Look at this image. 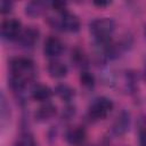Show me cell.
<instances>
[{
  "mask_svg": "<svg viewBox=\"0 0 146 146\" xmlns=\"http://www.w3.org/2000/svg\"><path fill=\"white\" fill-rule=\"evenodd\" d=\"M144 78H145V80H146V66H145V72H144Z\"/></svg>",
  "mask_w": 146,
  "mask_h": 146,
  "instance_id": "obj_21",
  "label": "cell"
},
{
  "mask_svg": "<svg viewBox=\"0 0 146 146\" xmlns=\"http://www.w3.org/2000/svg\"><path fill=\"white\" fill-rule=\"evenodd\" d=\"M57 113V107L50 102L43 103L34 113V117L39 122H46L50 119H52Z\"/></svg>",
  "mask_w": 146,
  "mask_h": 146,
  "instance_id": "obj_9",
  "label": "cell"
},
{
  "mask_svg": "<svg viewBox=\"0 0 146 146\" xmlns=\"http://www.w3.org/2000/svg\"><path fill=\"white\" fill-rule=\"evenodd\" d=\"M89 30L96 42L104 47L111 42L112 34L115 31V22L108 17L95 18L90 22Z\"/></svg>",
  "mask_w": 146,
  "mask_h": 146,
  "instance_id": "obj_2",
  "label": "cell"
},
{
  "mask_svg": "<svg viewBox=\"0 0 146 146\" xmlns=\"http://www.w3.org/2000/svg\"><path fill=\"white\" fill-rule=\"evenodd\" d=\"M72 62H74L76 65H81L84 64L87 60H86V55L83 54V51H81L80 49H75L73 52H72Z\"/></svg>",
  "mask_w": 146,
  "mask_h": 146,
  "instance_id": "obj_17",
  "label": "cell"
},
{
  "mask_svg": "<svg viewBox=\"0 0 146 146\" xmlns=\"http://www.w3.org/2000/svg\"><path fill=\"white\" fill-rule=\"evenodd\" d=\"M138 145L146 146V128H141L138 133Z\"/></svg>",
  "mask_w": 146,
  "mask_h": 146,
  "instance_id": "obj_19",
  "label": "cell"
},
{
  "mask_svg": "<svg viewBox=\"0 0 146 146\" xmlns=\"http://www.w3.org/2000/svg\"><path fill=\"white\" fill-rule=\"evenodd\" d=\"M14 146H36V143L31 133L24 132L16 139Z\"/></svg>",
  "mask_w": 146,
  "mask_h": 146,
  "instance_id": "obj_15",
  "label": "cell"
},
{
  "mask_svg": "<svg viewBox=\"0 0 146 146\" xmlns=\"http://www.w3.org/2000/svg\"><path fill=\"white\" fill-rule=\"evenodd\" d=\"M48 22L54 29L71 33L78 32L81 26L80 18L75 14L68 11L67 9L62 13H57L56 17H49Z\"/></svg>",
  "mask_w": 146,
  "mask_h": 146,
  "instance_id": "obj_3",
  "label": "cell"
},
{
  "mask_svg": "<svg viewBox=\"0 0 146 146\" xmlns=\"http://www.w3.org/2000/svg\"><path fill=\"white\" fill-rule=\"evenodd\" d=\"M47 71L49 73V75L54 79H60V78H64L66 74H67V66L62 63L60 60H57V59H52L49 62L48 64V67H47Z\"/></svg>",
  "mask_w": 146,
  "mask_h": 146,
  "instance_id": "obj_11",
  "label": "cell"
},
{
  "mask_svg": "<svg viewBox=\"0 0 146 146\" xmlns=\"http://www.w3.org/2000/svg\"><path fill=\"white\" fill-rule=\"evenodd\" d=\"M80 82L86 88H92L95 86V76L88 71H82L80 74Z\"/></svg>",
  "mask_w": 146,
  "mask_h": 146,
  "instance_id": "obj_16",
  "label": "cell"
},
{
  "mask_svg": "<svg viewBox=\"0 0 146 146\" xmlns=\"http://www.w3.org/2000/svg\"><path fill=\"white\" fill-rule=\"evenodd\" d=\"M49 5L50 3L44 2V1H30L25 6V14L31 17L40 16L42 13L46 11V9Z\"/></svg>",
  "mask_w": 146,
  "mask_h": 146,
  "instance_id": "obj_12",
  "label": "cell"
},
{
  "mask_svg": "<svg viewBox=\"0 0 146 146\" xmlns=\"http://www.w3.org/2000/svg\"><path fill=\"white\" fill-rule=\"evenodd\" d=\"M129 129V114L122 113L120 116H117L114 125H113V131L116 135H122Z\"/></svg>",
  "mask_w": 146,
  "mask_h": 146,
  "instance_id": "obj_14",
  "label": "cell"
},
{
  "mask_svg": "<svg viewBox=\"0 0 146 146\" xmlns=\"http://www.w3.org/2000/svg\"><path fill=\"white\" fill-rule=\"evenodd\" d=\"M52 90L46 86V84H42V83H38L35 84L33 88H32V91H31V95H32V98L36 102H41V103H47L49 102V99L51 98L52 96Z\"/></svg>",
  "mask_w": 146,
  "mask_h": 146,
  "instance_id": "obj_10",
  "label": "cell"
},
{
  "mask_svg": "<svg viewBox=\"0 0 146 146\" xmlns=\"http://www.w3.org/2000/svg\"><path fill=\"white\" fill-rule=\"evenodd\" d=\"M55 94L63 100L65 102H70L72 100V98L74 97L75 92H74V89L71 88L68 84H65V83H60L58 84L56 88H55Z\"/></svg>",
  "mask_w": 146,
  "mask_h": 146,
  "instance_id": "obj_13",
  "label": "cell"
},
{
  "mask_svg": "<svg viewBox=\"0 0 146 146\" xmlns=\"http://www.w3.org/2000/svg\"><path fill=\"white\" fill-rule=\"evenodd\" d=\"M38 39H39L38 29H35L33 26H29L25 30H23V32H22V34H21V36L18 38L17 41L24 48H32L36 43Z\"/></svg>",
  "mask_w": 146,
  "mask_h": 146,
  "instance_id": "obj_8",
  "label": "cell"
},
{
  "mask_svg": "<svg viewBox=\"0 0 146 146\" xmlns=\"http://www.w3.org/2000/svg\"><path fill=\"white\" fill-rule=\"evenodd\" d=\"M114 108V103L107 97H98L88 107V116L92 121L104 120Z\"/></svg>",
  "mask_w": 146,
  "mask_h": 146,
  "instance_id": "obj_4",
  "label": "cell"
},
{
  "mask_svg": "<svg viewBox=\"0 0 146 146\" xmlns=\"http://www.w3.org/2000/svg\"><path fill=\"white\" fill-rule=\"evenodd\" d=\"M65 139L71 146H81L87 139L86 129L81 125H74L66 130Z\"/></svg>",
  "mask_w": 146,
  "mask_h": 146,
  "instance_id": "obj_7",
  "label": "cell"
},
{
  "mask_svg": "<svg viewBox=\"0 0 146 146\" xmlns=\"http://www.w3.org/2000/svg\"><path fill=\"white\" fill-rule=\"evenodd\" d=\"M10 87L14 91H22L25 86L34 78L35 65L29 57H15L9 63Z\"/></svg>",
  "mask_w": 146,
  "mask_h": 146,
  "instance_id": "obj_1",
  "label": "cell"
},
{
  "mask_svg": "<svg viewBox=\"0 0 146 146\" xmlns=\"http://www.w3.org/2000/svg\"><path fill=\"white\" fill-rule=\"evenodd\" d=\"M96 6H98V7H105V6H108V5H111V2H105V1H95L94 2Z\"/></svg>",
  "mask_w": 146,
  "mask_h": 146,
  "instance_id": "obj_20",
  "label": "cell"
},
{
  "mask_svg": "<svg viewBox=\"0 0 146 146\" xmlns=\"http://www.w3.org/2000/svg\"><path fill=\"white\" fill-rule=\"evenodd\" d=\"M23 32L21 21L16 18H7L1 24V35L5 40L15 41L18 40Z\"/></svg>",
  "mask_w": 146,
  "mask_h": 146,
  "instance_id": "obj_5",
  "label": "cell"
},
{
  "mask_svg": "<svg viewBox=\"0 0 146 146\" xmlns=\"http://www.w3.org/2000/svg\"><path fill=\"white\" fill-rule=\"evenodd\" d=\"M11 9H13V2L11 1H6V0L1 1V3H0L1 14H8L11 11Z\"/></svg>",
  "mask_w": 146,
  "mask_h": 146,
  "instance_id": "obj_18",
  "label": "cell"
},
{
  "mask_svg": "<svg viewBox=\"0 0 146 146\" xmlns=\"http://www.w3.org/2000/svg\"><path fill=\"white\" fill-rule=\"evenodd\" d=\"M64 49H65L64 42L58 36H55V35L48 36L43 44V52L49 58L58 57L59 55H62Z\"/></svg>",
  "mask_w": 146,
  "mask_h": 146,
  "instance_id": "obj_6",
  "label": "cell"
}]
</instances>
